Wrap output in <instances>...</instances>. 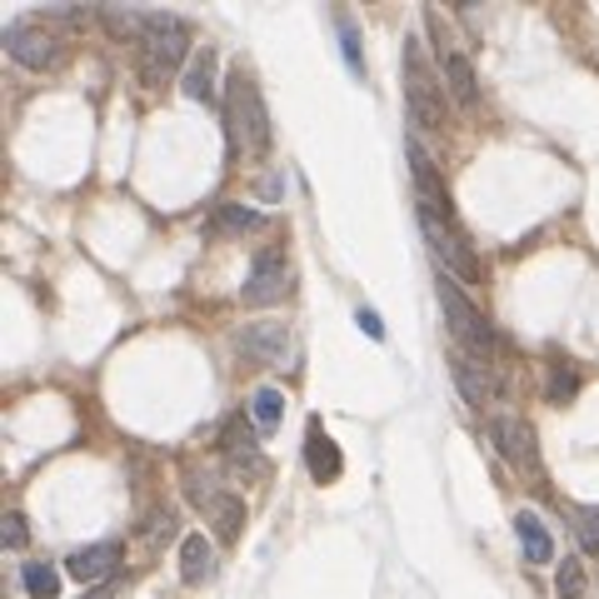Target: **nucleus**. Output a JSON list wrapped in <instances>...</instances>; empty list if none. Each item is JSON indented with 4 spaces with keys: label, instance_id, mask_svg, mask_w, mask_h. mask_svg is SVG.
<instances>
[{
    "label": "nucleus",
    "instance_id": "obj_2",
    "mask_svg": "<svg viewBox=\"0 0 599 599\" xmlns=\"http://www.w3.org/2000/svg\"><path fill=\"white\" fill-rule=\"evenodd\" d=\"M399 75H405V110L415 115V125L445 130V85H439L435 65H429L425 45H419L415 35H405V50H399Z\"/></svg>",
    "mask_w": 599,
    "mask_h": 599
},
{
    "label": "nucleus",
    "instance_id": "obj_8",
    "mask_svg": "<svg viewBox=\"0 0 599 599\" xmlns=\"http://www.w3.org/2000/svg\"><path fill=\"white\" fill-rule=\"evenodd\" d=\"M425 26L435 30V40H439V65H445V85H449V95H455L465 110H479V80H475V65H469V55L445 35V26H439L435 10H425Z\"/></svg>",
    "mask_w": 599,
    "mask_h": 599
},
{
    "label": "nucleus",
    "instance_id": "obj_1",
    "mask_svg": "<svg viewBox=\"0 0 599 599\" xmlns=\"http://www.w3.org/2000/svg\"><path fill=\"white\" fill-rule=\"evenodd\" d=\"M225 125H230L235 155L260 160L270 150V110H265L260 85L245 75V70H235V75L225 80Z\"/></svg>",
    "mask_w": 599,
    "mask_h": 599
},
{
    "label": "nucleus",
    "instance_id": "obj_12",
    "mask_svg": "<svg viewBox=\"0 0 599 599\" xmlns=\"http://www.w3.org/2000/svg\"><path fill=\"white\" fill-rule=\"evenodd\" d=\"M290 349V329L275 325V319H260V325H245V335H240V355L250 359V365H280Z\"/></svg>",
    "mask_w": 599,
    "mask_h": 599
},
{
    "label": "nucleus",
    "instance_id": "obj_6",
    "mask_svg": "<svg viewBox=\"0 0 599 599\" xmlns=\"http://www.w3.org/2000/svg\"><path fill=\"white\" fill-rule=\"evenodd\" d=\"M419 230H425L429 255L439 260V270H445V275H459V280H469V285H475V280H479V260H475V250L465 245V235H459V230L449 225V220L429 215V210H419Z\"/></svg>",
    "mask_w": 599,
    "mask_h": 599
},
{
    "label": "nucleus",
    "instance_id": "obj_4",
    "mask_svg": "<svg viewBox=\"0 0 599 599\" xmlns=\"http://www.w3.org/2000/svg\"><path fill=\"white\" fill-rule=\"evenodd\" d=\"M439 309H445V325H449L459 349H469V355H479V359L495 355V329H489V319L479 315L475 300H469L465 290L455 285V275H445V270H439Z\"/></svg>",
    "mask_w": 599,
    "mask_h": 599
},
{
    "label": "nucleus",
    "instance_id": "obj_11",
    "mask_svg": "<svg viewBox=\"0 0 599 599\" xmlns=\"http://www.w3.org/2000/svg\"><path fill=\"white\" fill-rule=\"evenodd\" d=\"M449 375H455L459 395H465L475 409L489 405V395H495V375H489V359H479V355H469V349L455 345V349H449Z\"/></svg>",
    "mask_w": 599,
    "mask_h": 599
},
{
    "label": "nucleus",
    "instance_id": "obj_7",
    "mask_svg": "<svg viewBox=\"0 0 599 599\" xmlns=\"http://www.w3.org/2000/svg\"><path fill=\"white\" fill-rule=\"evenodd\" d=\"M290 280H295V270H290L285 250H260L250 275H245V285H240V300H245L250 309L280 305V300L290 295Z\"/></svg>",
    "mask_w": 599,
    "mask_h": 599
},
{
    "label": "nucleus",
    "instance_id": "obj_26",
    "mask_svg": "<svg viewBox=\"0 0 599 599\" xmlns=\"http://www.w3.org/2000/svg\"><path fill=\"white\" fill-rule=\"evenodd\" d=\"M85 599H115V595H110V589H95V595H85Z\"/></svg>",
    "mask_w": 599,
    "mask_h": 599
},
{
    "label": "nucleus",
    "instance_id": "obj_15",
    "mask_svg": "<svg viewBox=\"0 0 599 599\" xmlns=\"http://www.w3.org/2000/svg\"><path fill=\"white\" fill-rule=\"evenodd\" d=\"M515 535H519V549H525L529 565H549V559H555V539H549V529H545V519H539V515L519 509V515H515Z\"/></svg>",
    "mask_w": 599,
    "mask_h": 599
},
{
    "label": "nucleus",
    "instance_id": "obj_5",
    "mask_svg": "<svg viewBox=\"0 0 599 599\" xmlns=\"http://www.w3.org/2000/svg\"><path fill=\"white\" fill-rule=\"evenodd\" d=\"M185 495H190V505L205 515V525L215 529V539L235 545L240 525H245V505H240L235 495H225V489H215V479L200 475V469H185Z\"/></svg>",
    "mask_w": 599,
    "mask_h": 599
},
{
    "label": "nucleus",
    "instance_id": "obj_24",
    "mask_svg": "<svg viewBox=\"0 0 599 599\" xmlns=\"http://www.w3.org/2000/svg\"><path fill=\"white\" fill-rule=\"evenodd\" d=\"M0 535H6V549H26V539H30L26 515H20V509H10V515H6V525H0Z\"/></svg>",
    "mask_w": 599,
    "mask_h": 599
},
{
    "label": "nucleus",
    "instance_id": "obj_19",
    "mask_svg": "<svg viewBox=\"0 0 599 599\" xmlns=\"http://www.w3.org/2000/svg\"><path fill=\"white\" fill-rule=\"evenodd\" d=\"M280 415H285V395H280L275 385H260L255 395H250V419H255V429H275L280 425Z\"/></svg>",
    "mask_w": 599,
    "mask_h": 599
},
{
    "label": "nucleus",
    "instance_id": "obj_23",
    "mask_svg": "<svg viewBox=\"0 0 599 599\" xmlns=\"http://www.w3.org/2000/svg\"><path fill=\"white\" fill-rule=\"evenodd\" d=\"M575 535L585 555H599V509H575Z\"/></svg>",
    "mask_w": 599,
    "mask_h": 599
},
{
    "label": "nucleus",
    "instance_id": "obj_22",
    "mask_svg": "<svg viewBox=\"0 0 599 599\" xmlns=\"http://www.w3.org/2000/svg\"><path fill=\"white\" fill-rule=\"evenodd\" d=\"M555 585H559V599H585V565H579V559H565Z\"/></svg>",
    "mask_w": 599,
    "mask_h": 599
},
{
    "label": "nucleus",
    "instance_id": "obj_14",
    "mask_svg": "<svg viewBox=\"0 0 599 599\" xmlns=\"http://www.w3.org/2000/svg\"><path fill=\"white\" fill-rule=\"evenodd\" d=\"M115 565H120V545H115V539H105V545H85V549H75V555L65 559V569L80 579V585L110 579V575H115Z\"/></svg>",
    "mask_w": 599,
    "mask_h": 599
},
{
    "label": "nucleus",
    "instance_id": "obj_21",
    "mask_svg": "<svg viewBox=\"0 0 599 599\" xmlns=\"http://www.w3.org/2000/svg\"><path fill=\"white\" fill-rule=\"evenodd\" d=\"M575 389H579V375L565 365V359H555V365H549L545 399H549V405H565V399H575Z\"/></svg>",
    "mask_w": 599,
    "mask_h": 599
},
{
    "label": "nucleus",
    "instance_id": "obj_3",
    "mask_svg": "<svg viewBox=\"0 0 599 599\" xmlns=\"http://www.w3.org/2000/svg\"><path fill=\"white\" fill-rule=\"evenodd\" d=\"M190 55V26L180 16H145L140 26V80L160 85Z\"/></svg>",
    "mask_w": 599,
    "mask_h": 599
},
{
    "label": "nucleus",
    "instance_id": "obj_20",
    "mask_svg": "<svg viewBox=\"0 0 599 599\" xmlns=\"http://www.w3.org/2000/svg\"><path fill=\"white\" fill-rule=\"evenodd\" d=\"M260 225H265V215H260V210L220 205L215 220H210V235H230V230H235V235H245V230H260Z\"/></svg>",
    "mask_w": 599,
    "mask_h": 599
},
{
    "label": "nucleus",
    "instance_id": "obj_17",
    "mask_svg": "<svg viewBox=\"0 0 599 599\" xmlns=\"http://www.w3.org/2000/svg\"><path fill=\"white\" fill-rule=\"evenodd\" d=\"M185 95L190 100H215V50H195V65L185 70Z\"/></svg>",
    "mask_w": 599,
    "mask_h": 599
},
{
    "label": "nucleus",
    "instance_id": "obj_25",
    "mask_svg": "<svg viewBox=\"0 0 599 599\" xmlns=\"http://www.w3.org/2000/svg\"><path fill=\"white\" fill-rule=\"evenodd\" d=\"M355 325L365 329L369 339H385V325H379V315H375V309H365V305H359V309H355Z\"/></svg>",
    "mask_w": 599,
    "mask_h": 599
},
{
    "label": "nucleus",
    "instance_id": "obj_18",
    "mask_svg": "<svg viewBox=\"0 0 599 599\" xmlns=\"http://www.w3.org/2000/svg\"><path fill=\"white\" fill-rule=\"evenodd\" d=\"M20 585H26L30 599H55L60 595V569L45 565V559H30V565H20Z\"/></svg>",
    "mask_w": 599,
    "mask_h": 599
},
{
    "label": "nucleus",
    "instance_id": "obj_10",
    "mask_svg": "<svg viewBox=\"0 0 599 599\" xmlns=\"http://www.w3.org/2000/svg\"><path fill=\"white\" fill-rule=\"evenodd\" d=\"M6 50H10V60L26 70H45L60 60V40L50 35L45 26H35V20H16V26L6 30Z\"/></svg>",
    "mask_w": 599,
    "mask_h": 599
},
{
    "label": "nucleus",
    "instance_id": "obj_13",
    "mask_svg": "<svg viewBox=\"0 0 599 599\" xmlns=\"http://www.w3.org/2000/svg\"><path fill=\"white\" fill-rule=\"evenodd\" d=\"M305 465H309V479H315V485H329V479H339V469H345V459H339V445L325 435V425H319V419H309Z\"/></svg>",
    "mask_w": 599,
    "mask_h": 599
},
{
    "label": "nucleus",
    "instance_id": "obj_16",
    "mask_svg": "<svg viewBox=\"0 0 599 599\" xmlns=\"http://www.w3.org/2000/svg\"><path fill=\"white\" fill-rule=\"evenodd\" d=\"M210 575H215V549H210V539L185 535V545H180V579H185V585H205Z\"/></svg>",
    "mask_w": 599,
    "mask_h": 599
},
{
    "label": "nucleus",
    "instance_id": "obj_9",
    "mask_svg": "<svg viewBox=\"0 0 599 599\" xmlns=\"http://www.w3.org/2000/svg\"><path fill=\"white\" fill-rule=\"evenodd\" d=\"M489 439H495V449L505 455L509 469H519V475H535V479H539V445H535V429H529L525 419H519V415L489 419Z\"/></svg>",
    "mask_w": 599,
    "mask_h": 599
}]
</instances>
